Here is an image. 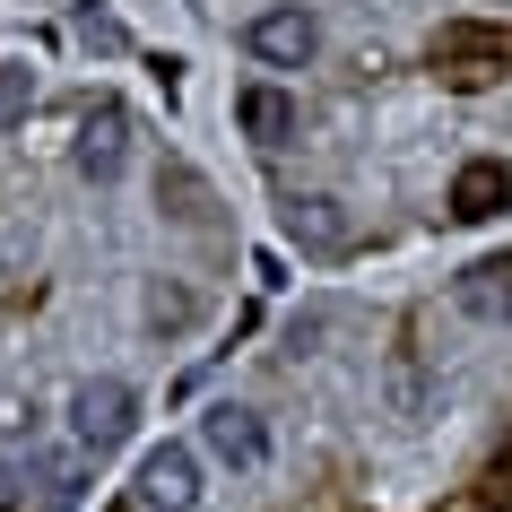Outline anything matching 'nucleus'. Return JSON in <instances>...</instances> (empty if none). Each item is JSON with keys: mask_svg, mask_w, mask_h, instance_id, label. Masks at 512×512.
Returning <instances> with one entry per match:
<instances>
[{"mask_svg": "<svg viewBox=\"0 0 512 512\" xmlns=\"http://www.w3.org/2000/svg\"><path fill=\"white\" fill-rule=\"evenodd\" d=\"M131 426H139L131 382L96 374V382H79V391H70V434H79V452H113V443H122Z\"/></svg>", "mask_w": 512, "mask_h": 512, "instance_id": "nucleus-1", "label": "nucleus"}, {"mask_svg": "<svg viewBox=\"0 0 512 512\" xmlns=\"http://www.w3.org/2000/svg\"><path fill=\"white\" fill-rule=\"evenodd\" d=\"M287 243H296L304 261H348L356 252V217L330 200V191H296L287 200Z\"/></svg>", "mask_w": 512, "mask_h": 512, "instance_id": "nucleus-2", "label": "nucleus"}, {"mask_svg": "<svg viewBox=\"0 0 512 512\" xmlns=\"http://www.w3.org/2000/svg\"><path fill=\"white\" fill-rule=\"evenodd\" d=\"M243 44H252V61H270V70H304L313 44H322V27H313L304 0H287V9H261V18L243 27Z\"/></svg>", "mask_w": 512, "mask_h": 512, "instance_id": "nucleus-3", "label": "nucleus"}, {"mask_svg": "<svg viewBox=\"0 0 512 512\" xmlns=\"http://www.w3.org/2000/svg\"><path fill=\"white\" fill-rule=\"evenodd\" d=\"M200 443H209L226 469H270V426H261L252 408H235V400H217L209 417H200Z\"/></svg>", "mask_w": 512, "mask_h": 512, "instance_id": "nucleus-4", "label": "nucleus"}, {"mask_svg": "<svg viewBox=\"0 0 512 512\" xmlns=\"http://www.w3.org/2000/svg\"><path fill=\"white\" fill-rule=\"evenodd\" d=\"M139 504H157V512H191V504H200V460H191L183 443H157V452L139 460Z\"/></svg>", "mask_w": 512, "mask_h": 512, "instance_id": "nucleus-5", "label": "nucleus"}, {"mask_svg": "<svg viewBox=\"0 0 512 512\" xmlns=\"http://www.w3.org/2000/svg\"><path fill=\"white\" fill-rule=\"evenodd\" d=\"M434 61H443L452 79H495L512 61V27H443L434 35Z\"/></svg>", "mask_w": 512, "mask_h": 512, "instance_id": "nucleus-6", "label": "nucleus"}, {"mask_svg": "<svg viewBox=\"0 0 512 512\" xmlns=\"http://www.w3.org/2000/svg\"><path fill=\"white\" fill-rule=\"evenodd\" d=\"M443 209L460 217V226H486V217H504L512 209V165H495V157H469L452 174V200Z\"/></svg>", "mask_w": 512, "mask_h": 512, "instance_id": "nucleus-7", "label": "nucleus"}, {"mask_svg": "<svg viewBox=\"0 0 512 512\" xmlns=\"http://www.w3.org/2000/svg\"><path fill=\"white\" fill-rule=\"evenodd\" d=\"M122 157H131V113H122V105H87V122H79V174H87V183H113Z\"/></svg>", "mask_w": 512, "mask_h": 512, "instance_id": "nucleus-8", "label": "nucleus"}, {"mask_svg": "<svg viewBox=\"0 0 512 512\" xmlns=\"http://www.w3.org/2000/svg\"><path fill=\"white\" fill-rule=\"evenodd\" d=\"M452 304L469 322H512V252H486L452 278Z\"/></svg>", "mask_w": 512, "mask_h": 512, "instance_id": "nucleus-9", "label": "nucleus"}, {"mask_svg": "<svg viewBox=\"0 0 512 512\" xmlns=\"http://www.w3.org/2000/svg\"><path fill=\"white\" fill-rule=\"evenodd\" d=\"M235 122H243L252 148H287V139H296V96H287V87H243Z\"/></svg>", "mask_w": 512, "mask_h": 512, "instance_id": "nucleus-10", "label": "nucleus"}, {"mask_svg": "<svg viewBox=\"0 0 512 512\" xmlns=\"http://www.w3.org/2000/svg\"><path fill=\"white\" fill-rule=\"evenodd\" d=\"M139 313H148V330H157V339H174V330H191V322H200V296H191V287H174V278H157Z\"/></svg>", "mask_w": 512, "mask_h": 512, "instance_id": "nucleus-11", "label": "nucleus"}, {"mask_svg": "<svg viewBox=\"0 0 512 512\" xmlns=\"http://www.w3.org/2000/svg\"><path fill=\"white\" fill-rule=\"evenodd\" d=\"M79 44H96V53H122L131 35H122V18H105V9L87 0V9H79Z\"/></svg>", "mask_w": 512, "mask_h": 512, "instance_id": "nucleus-12", "label": "nucleus"}, {"mask_svg": "<svg viewBox=\"0 0 512 512\" xmlns=\"http://www.w3.org/2000/svg\"><path fill=\"white\" fill-rule=\"evenodd\" d=\"M27 105H35V79H27V70H0V131H9Z\"/></svg>", "mask_w": 512, "mask_h": 512, "instance_id": "nucleus-13", "label": "nucleus"}, {"mask_svg": "<svg viewBox=\"0 0 512 512\" xmlns=\"http://www.w3.org/2000/svg\"><path fill=\"white\" fill-rule=\"evenodd\" d=\"M0 512H27V495H18V469L0 460Z\"/></svg>", "mask_w": 512, "mask_h": 512, "instance_id": "nucleus-14", "label": "nucleus"}, {"mask_svg": "<svg viewBox=\"0 0 512 512\" xmlns=\"http://www.w3.org/2000/svg\"><path fill=\"white\" fill-rule=\"evenodd\" d=\"M486 512H512V504H486Z\"/></svg>", "mask_w": 512, "mask_h": 512, "instance_id": "nucleus-15", "label": "nucleus"}, {"mask_svg": "<svg viewBox=\"0 0 512 512\" xmlns=\"http://www.w3.org/2000/svg\"><path fill=\"white\" fill-rule=\"evenodd\" d=\"M113 512H131V504H113Z\"/></svg>", "mask_w": 512, "mask_h": 512, "instance_id": "nucleus-16", "label": "nucleus"}]
</instances>
